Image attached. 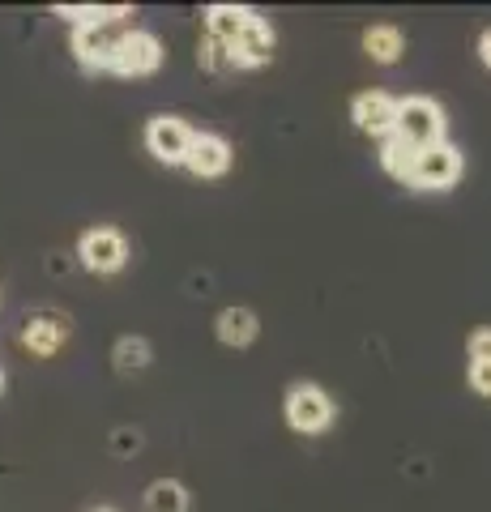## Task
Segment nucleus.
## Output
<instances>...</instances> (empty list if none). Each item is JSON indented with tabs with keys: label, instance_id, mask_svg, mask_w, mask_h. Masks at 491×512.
<instances>
[{
	"label": "nucleus",
	"instance_id": "nucleus-14",
	"mask_svg": "<svg viewBox=\"0 0 491 512\" xmlns=\"http://www.w3.org/2000/svg\"><path fill=\"white\" fill-rule=\"evenodd\" d=\"M363 52H368V60H376V64H398L406 56V35L389 22H376V26L363 30Z\"/></svg>",
	"mask_w": 491,
	"mask_h": 512
},
{
	"label": "nucleus",
	"instance_id": "nucleus-21",
	"mask_svg": "<svg viewBox=\"0 0 491 512\" xmlns=\"http://www.w3.org/2000/svg\"><path fill=\"white\" fill-rule=\"evenodd\" d=\"M466 355H470V363H491V329H474L470 333Z\"/></svg>",
	"mask_w": 491,
	"mask_h": 512
},
{
	"label": "nucleus",
	"instance_id": "nucleus-4",
	"mask_svg": "<svg viewBox=\"0 0 491 512\" xmlns=\"http://www.w3.org/2000/svg\"><path fill=\"white\" fill-rule=\"evenodd\" d=\"M77 261L90 274H120L129 265V239H124L116 227H90L82 239H77Z\"/></svg>",
	"mask_w": 491,
	"mask_h": 512
},
{
	"label": "nucleus",
	"instance_id": "nucleus-1",
	"mask_svg": "<svg viewBox=\"0 0 491 512\" xmlns=\"http://www.w3.org/2000/svg\"><path fill=\"white\" fill-rule=\"evenodd\" d=\"M410 150H432L445 141L449 133V120H445V107L427 94H410V99H398V124H393Z\"/></svg>",
	"mask_w": 491,
	"mask_h": 512
},
{
	"label": "nucleus",
	"instance_id": "nucleus-13",
	"mask_svg": "<svg viewBox=\"0 0 491 512\" xmlns=\"http://www.w3.org/2000/svg\"><path fill=\"white\" fill-rule=\"evenodd\" d=\"M214 333H218V342L223 346H252L257 342V333H261V320L252 308H244V303H235V308H223L214 320Z\"/></svg>",
	"mask_w": 491,
	"mask_h": 512
},
{
	"label": "nucleus",
	"instance_id": "nucleus-3",
	"mask_svg": "<svg viewBox=\"0 0 491 512\" xmlns=\"http://www.w3.org/2000/svg\"><path fill=\"white\" fill-rule=\"evenodd\" d=\"M462 171H466L462 150H457L453 141H440V146H432V150H419L415 171H410L406 184L419 188V192H445V188H453L457 180H462Z\"/></svg>",
	"mask_w": 491,
	"mask_h": 512
},
{
	"label": "nucleus",
	"instance_id": "nucleus-16",
	"mask_svg": "<svg viewBox=\"0 0 491 512\" xmlns=\"http://www.w3.org/2000/svg\"><path fill=\"white\" fill-rule=\"evenodd\" d=\"M376 158H380V167H385L393 180H402V184H406V180H410V171H415L419 150H410L398 133H389L385 141H380V154H376Z\"/></svg>",
	"mask_w": 491,
	"mask_h": 512
},
{
	"label": "nucleus",
	"instance_id": "nucleus-25",
	"mask_svg": "<svg viewBox=\"0 0 491 512\" xmlns=\"http://www.w3.org/2000/svg\"><path fill=\"white\" fill-rule=\"evenodd\" d=\"M0 389H5V372H0Z\"/></svg>",
	"mask_w": 491,
	"mask_h": 512
},
{
	"label": "nucleus",
	"instance_id": "nucleus-23",
	"mask_svg": "<svg viewBox=\"0 0 491 512\" xmlns=\"http://www.w3.org/2000/svg\"><path fill=\"white\" fill-rule=\"evenodd\" d=\"M479 60L491 69V30H483V39H479Z\"/></svg>",
	"mask_w": 491,
	"mask_h": 512
},
{
	"label": "nucleus",
	"instance_id": "nucleus-24",
	"mask_svg": "<svg viewBox=\"0 0 491 512\" xmlns=\"http://www.w3.org/2000/svg\"><path fill=\"white\" fill-rule=\"evenodd\" d=\"M94 512H116V508H94Z\"/></svg>",
	"mask_w": 491,
	"mask_h": 512
},
{
	"label": "nucleus",
	"instance_id": "nucleus-11",
	"mask_svg": "<svg viewBox=\"0 0 491 512\" xmlns=\"http://www.w3.org/2000/svg\"><path fill=\"white\" fill-rule=\"evenodd\" d=\"M69 342V320L56 316V312H35L22 325V346L30 350L35 359H52L60 346Z\"/></svg>",
	"mask_w": 491,
	"mask_h": 512
},
{
	"label": "nucleus",
	"instance_id": "nucleus-22",
	"mask_svg": "<svg viewBox=\"0 0 491 512\" xmlns=\"http://www.w3.org/2000/svg\"><path fill=\"white\" fill-rule=\"evenodd\" d=\"M466 380H470V389L479 397H491V363H470Z\"/></svg>",
	"mask_w": 491,
	"mask_h": 512
},
{
	"label": "nucleus",
	"instance_id": "nucleus-19",
	"mask_svg": "<svg viewBox=\"0 0 491 512\" xmlns=\"http://www.w3.org/2000/svg\"><path fill=\"white\" fill-rule=\"evenodd\" d=\"M197 64H201L205 73H223V69H231V64H227V47L218 43V39L205 35L201 47H197Z\"/></svg>",
	"mask_w": 491,
	"mask_h": 512
},
{
	"label": "nucleus",
	"instance_id": "nucleus-9",
	"mask_svg": "<svg viewBox=\"0 0 491 512\" xmlns=\"http://www.w3.org/2000/svg\"><path fill=\"white\" fill-rule=\"evenodd\" d=\"M274 43H278L274 39V26H269L261 13H257L252 26L227 47V64H231V69H261V64L274 60Z\"/></svg>",
	"mask_w": 491,
	"mask_h": 512
},
{
	"label": "nucleus",
	"instance_id": "nucleus-12",
	"mask_svg": "<svg viewBox=\"0 0 491 512\" xmlns=\"http://www.w3.org/2000/svg\"><path fill=\"white\" fill-rule=\"evenodd\" d=\"M201 18H205V35L218 39L223 47H231V43L252 26L257 9H244V5H210V9L201 13Z\"/></svg>",
	"mask_w": 491,
	"mask_h": 512
},
{
	"label": "nucleus",
	"instance_id": "nucleus-5",
	"mask_svg": "<svg viewBox=\"0 0 491 512\" xmlns=\"http://www.w3.org/2000/svg\"><path fill=\"white\" fill-rule=\"evenodd\" d=\"M163 64V43L150 30H124L120 43H116V56H112V69L116 77H150L158 73Z\"/></svg>",
	"mask_w": 491,
	"mask_h": 512
},
{
	"label": "nucleus",
	"instance_id": "nucleus-15",
	"mask_svg": "<svg viewBox=\"0 0 491 512\" xmlns=\"http://www.w3.org/2000/svg\"><path fill=\"white\" fill-rule=\"evenodd\" d=\"M141 504H146V512H188L193 495H188L180 478H154L146 495H141Z\"/></svg>",
	"mask_w": 491,
	"mask_h": 512
},
{
	"label": "nucleus",
	"instance_id": "nucleus-10",
	"mask_svg": "<svg viewBox=\"0 0 491 512\" xmlns=\"http://www.w3.org/2000/svg\"><path fill=\"white\" fill-rule=\"evenodd\" d=\"M184 167L197 175V180H218V175L231 171V146L227 137L218 133H193V146H188Z\"/></svg>",
	"mask_w": 491,
	"mask_h": 512
},
{
	"label": "nucleus",
	"instance_id": "nucleus-8",
	"mask_svg": "<svg viewBox=\"0 0 491 512\" xmlns=\"http://www.w3.org/2000/svg\"><path fill=\"white\" fill-rule=\"evenodd\" d=\"M351 120H355L359 133L385 141L393 133V124H398V99L385 90H363L351 99Z\"/></svg>",
	"mask_w": 491,
	"mask_h": 512
},
{
	"label": "nucleus",
	"instance_id": "nucleus-17",
	"mask_svg": "<svg viewBox=\"0 0 491 512\" xmlns=\"http://www.w3.org/2000/svg\"><path fill=\"white\" fill-rule=\"evenodd\" d=\"M60 13V18H69L73 26H116V22H124V18H129V5H112V9H107V5H60L56 9Z\"/></svg>",
	"mask_w": 491,
	"mask_h": 512
},
{
	"label": "nucleus",
	"instance_id": "nucleus-20",
	"mask_svg": "<svg viewBox=\"0 0 491 512\" xmlns=\"http://www.w3.org/2000/svg\"><path fill=\"white\" fill-rule=\"evenodd\" d=\"M137 448H141V431L137 427H116L112 431V453L116 457H133Z\"/></svg>",
	"mask_w": 491,
	"mask_h": 512
},
{
	"label": "nucleus",
	"instance_id": "nucleus-2",
	"mask_svg": "<svg viewBox=\"0 0 491 512\" xmlns=\"http://www.w3.org/2000/svg\"><path fill=\"white\" fill-rule=\"evenodd\" d=\"M282 410H287V423L299 436H321V431H329V423H334V402H329V393L312 380L291 384Z\"/></svg>",
	"mask_w": 491,
	"mask_h": 512
},
{
	"label": "nucleus",
	"instance_id": "nucleus-18",
	"mask_svg": "<svg viewBox=\"0 0 491 512\" xmlns=\"http://www.w3.org/2000/svg\"><path fill=\"white\" fill-rule=\"evenodd\" d=\"M150 359H154V350H150V342L141 338V333H124V338L112 346L116 372H146Z\"/></svg>",
	"mask_w": 491,
	"mask_h": 512
},
{
	"label": "nucleus",
	"instance_id": "nucleus-7",
	"mask_svg": "<svg viewBox=\"0 0 491 512\" xmlns=\"http://www.w3.org/2000/svg\"><path fill=\"white\" fill-rule=\"evenodd\" d=\"M188 146H193V128L180 116H154L146 124V150L167 167H184Z\"/></svg>",
	"mask_w": 491,
	"mask_h": 512
},
{
	"label": "nucleus",
	"instance_id": "nucleus-6",
	"mask_svg": "<svg viewBox=\"0 0 491 512\" xmlns=\"http://www.w3.org/2000/svg\"><path fill=\"white\" fill-rule=\"evenodd\" d=\"M124 30L116 26H73V60L82 64L86 73H107L112 69V56H116V43H120Z\"/></svg>",
	"mask_w": 491,
	"mask_h": 512
}]
</instances>
